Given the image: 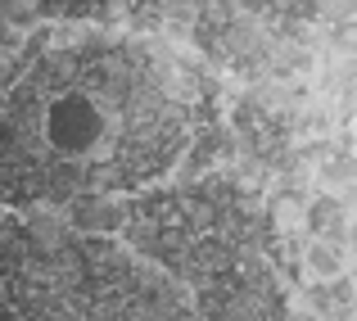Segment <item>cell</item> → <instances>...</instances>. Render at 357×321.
I'll return each instance as SVG.
<instances>
[{
  "label": "cell",
  "mask_w": 357,
  "mask_h": 321,
  "mask_svg": "<svg viewBox=\"0 0 357 321\" xmlns=\"http://www.w3.org/2000/svg\"><path fill=\"white\" fill-rule=\"evenodd\" d=\"M63 222H68L73 231H82V235H114V231L127 226V209H122L118 200H109V195L91 191V195H77V200L68 204Z\"/></svg>",
  "instance_id": "1"
},
{
  "label": "cell",
  "mask_w": 357,
  "mask_h": 321,
  "mask_svg": "<svg viewBox=\"0 0 357 321\" xmlns=\"http://www.w3.org/2000/svg\"><path fill=\"white\" fill-rule=\"evenodd\" d=\"M331 253H335L331 244H312V253H307V267H312L321 281H331V276H344V267H349L344 258H331Z\"/></svg>",
  "instance_id": "2"
},
{
  "label": "cell",
  "mask_w": 357,
  "mask_h": 321,
  "mask_svg": "<svg viewBox=\"0 0 357 321\" xmlns=\"http://www.w3.org/2000/svg\"><path fill=\"white\" fill-rule=\"evenodd\" d=\"M289 321H326V317H317V313H294Z\"/></svg>",
  "instance_id": "3"
}]
</instances>
